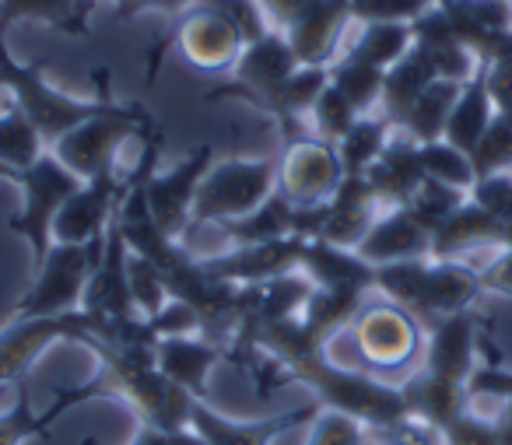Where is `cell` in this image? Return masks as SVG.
<instances>
[{
    "instance_id": "obj_36",
    "label": "cell",
    "mask_w": 512,
    "mask_h": 445,
    "mask_svg": "<svg viewBox=\"0 0 512 445\" xmlns=\"http://www.w3.org/2000/svg\"><path fill=\"white\" fill-rule=\"evenodd\" d=\"M414 46L411 22H369L362 25L355 43L344 50V57L372 64L379 71H390L400 57H407V50Z\"/></svg>"
},
{
    "instance_id": "obj_19",
    "label": "cell",
    "mask_w": 512,
    "mask_h": 445,
    "mask_svg": "<svg viewBox=\"0 0 512 445\" xmlns=\"http://www.w3.org/2000/svg\"><path fill=\"white\" fill-rule=\"evenodd\" d=\"M299 260H302V239L299 235H285V239L253 242V246H235L221 256H207L204 267L214 277H221V281L239 284V288H253V284L274 281V277L299 270Z\"/></svg>"
},
{
    "instance_id": "obj_57",
    "label": "cell",
    "mask_w": 512,
    "mask_h": 445,
    "mask_svg": "<svg viewBox=\"0 0 512 445\" xmlns=\"http://www.w3.org/2000/svg\"><path fill=\"white\" fill-rule=\"evenodd\" d=\"M172 445H207V442L197 435V431L186 428V431H176V435H172Z\"/></svg>"
},
{
    "instance_id": "obj_10",
    "label": "cell",
    "mask_w": 512,
    "mask_h": 445,
    "mask_svg": "<svg viewBox=\"0 0 512 445\" xmlns=\"http://www.w3.org/2000/svg\"><path fill=\"white\" fill-rule=\"evenodd\" d=\"M344 183V165L337 155V144L323 141L316 134H299L285 141L278 158V190L295 207L327 204Z\"/></svg>"
},
{
    "instance_id": "obj_23",
    "label": "cell",
    "mask_w": 512,
    "mask_h": 445,
    "mask_svg": "<svg viewBox=\"0 0 512 445\" xmlns=\"http://www.w3.org/2000/svg\"><path fill=\"white\" fill-rule=\"evenodd\" d=\"M365 179H369L379 207H404L428 179L425 165H421V144L397 130L383 148V155L369 165Z\"/></svg>"
},
{
    "instance_id": "obj_25",
    "label": "cell",
    "mask_w": 512,
    "mask_h": 445,
    "mask_svg": "<svg viewBox=\"0 0 512 445\" xmlns=\"http://www.w3.org/2000/svg\"><path fill=\"white\" fill-rule=\"evenodd\" d=\"M411 32H414V46L425 53L428 64L435 67L439 78L467 85V81L477 74V67H481V60L460 43V36L453 32V25H449V18L442 15L439 4L428 8L421 18H414Z\"/></svg>"
},
{
    "instance_id": "obj_40",
    "label": "cell",
    "mask_w": 512,
    "mask_h": 445,
    "mask_svg": "<svg viewBox=\"0 0 512 445\" xmlns=\"http://www.w3.org/2000/svg\"><path fill=\"white\" fill-rule=\"evenodd\" d=\"M421 165H425V176L435 183L456 186V190L470 193V186L477 183L474 162H470L467 151L453 148V144L442 137V141H428L421 144Z\"/></svg>"
},
{
    "instance_id": "obj_44",
    "label": "cell",
    "mask_w": 512,
    "mask_h": 445,
    "mask_svg": "<svg viewBox=\"0 0 512 445\" xmlns=\"http://www.w3.org/2000/svg\"><path fill=\"white\" fill-rule=\"evenodd\" d=\"M130 295H134V305L137 312H141L144 319L158 316V312L165 309V302H169V284H165L162 270L155 267L151 260H144V256L130 253Z\"/></svg>"
},
{
    "instance_id": "obj_48",
    "label": "cell",
    "mask_w": 512,
    "mask_h": 445,
    "mask_svg": "<svg viewBox=\"0 0 512 445\" xmlns=\"http://www.w3.org/2000/svg\"><path fill=\"white\" fill-rule=\"evenodd\" d=\"M442 438H446V445H502L498 421H488L474 410H463L453 424H446Z\"/></svg>"
},
{
    "instance_id": "obj_52",
    "label": "cell",
    "mask_w": 512,
    "mask_h": 445,
    "mask_svg": "<svg viewBox=\"0 0 512 445\" xmlns=\"http://www.w3.org/2000/svg\"><path fill=\"white\" fill-rule=\"evenodd\" d=\"M200 0H113V15L116 22H127L134 15H144V11H162V15H183Z\"/></svg>"
},
{
    "instance_id": "obj_29",
    "label": "cell",
    "mask_w": 512,
    "mask_h": 445,
    "mask_svg": "<svg viewBox=\"0 0 512 445\" xmlns=\"http://www.w3.org/2000/svg\"><path fill=\"white\" fill-rule=\"evenodd\" d=\"M95 396H106V389H102L99 379L85 382V386L64 389V393L53 400L50 410L36 414L29 393H22L4 414H0V445H22V442H29V438H46L50 435V424L57 421L60 414H67V410L78 407V403H85V400H95Z\"/></svg>"
},
{
    "instance_id": "obj_27",
    "label": "cell",
    "mask_w": 512,
    "mask_h": 445,
    "mask_svg": "<svg viewBox=\"0 0 512 445\" xmlns=\"http://www.w3.org/2000/svg\"><path fill=\"white\" fill-rule=\"evenodd\" d=\"M505 242V221L477 207L474 200H463L446 221L432 232V260H460L463 253L481 246H502Z\"/></svg>"
},
{
    "instance_id": "obj_1",
    "label": "cell",
    "mask_w": 512,
    "mask_h": 445,
    "mask_svg": "<svg viewBox=\"0 0 512 445\" xmlns=\"http://www.w3.org/2000/svg\"><path fill=\"white\" fill-rule=\"evenodd\" d=\"M278 368L285 372V382H306L327 410L358 417L372 431H386L400 417H407V403L397 382L337 365L327 358V347L302 344L288 351V358H281Z\"/></svg>"
},
{
    "instance_id": "obj_43",
    "label": "cell",
    "mask_w": 512,
    "mask_h": 445,
    "mask_svg": "<svg viewBox=\"0 0 512 445\" xmlns=\"http://www.w3.org/2000/svg\"><path fill=\"white\" fill-rule=\"evenodd\" d=\"M467 200V193L456 190V186H446V183H435V179H425V183L418 186V193H414L411 200H407V211L414 214V218L421 221V225L428 228V232H435V228L442 225V221L449 218V214L456 211V207Z\"/></svg>"
},
{
    "instance_id": "obj_11",
    "label": "cell",
    "mask_w": 512,
    "mask_h": 445,
    "mask_svg": "<svg viewBox=\"0 0 512 445\" xmlns=\"http://www.w3.org/2000/svg\"><path fill=\"white\" fill-rule=\"evenodd\" d=\"M88 333H92V316L85 309L67 316L11 319L8 330L0 333V386L22 382L53 344H67V340L81 344Z\"/></svg>"
},
{
    "instance_id": "obj_49",
    "label": "cell",
    "mask_w": 512,
    "mask_h": 445,
    "mask_svg": "<svg viewBox=\"0 0 512 445\" xmlns=\"http://www.w3.org/2000/svg\"><path fill=\"white\" fill-rule=\"evenodd\" d=\"M204 4L218 8L221 15L232 22L235 29L242 32L246 46L256 43V39H264L267 32H271V22H267V15L260 11V4H256V0H204Z\"/></svg>"
},
{
    "instance_id": "obj_28",
    "label": "cell",
    "mask_w": 512,
    "mask_h": 445,
    "mask_svg": "<svg viewBox=\"0 0 512 445\" xmlns=\"http://www.w3.org/2000/svg\"><path fill=\"white\" fill-rule=\"evenodd\" d=\"M397 386H400V393H404L407 414L435 424L439 431L446 428V424H453L463 410H470V389L463 386V382L439 379V375L425 372V368H414Z\"/></svg>"
},
{
    "instance_id": "obj_45",
    "label": "cell",
    "mask_w": 512,
    "mask_h": 445,
    "mask_svg": "<svg viewBox=\"0 0 512 445\" xmlns=\"http://www.w3.org/2000/svg\"><path fill=\"white\" fill-rule=\"evenodd\" d=\"M309 442L306 445H369V424H362L358 417L341 414V410H327L313 417L309 424Z\"/></svg>"
},
{
    "instance_id": "obj_5",
    "label": "cell",
    "mask_w": 512,
    "mask_h": 445,
    "mask_svg": "<svg viewBox=\"0 0 512 445\" xmlns=\"http://www.w3.org/2000/svg\"><path fill=\"white\" fill-rule=\"evenodd\" d=\"M278 190V158H221L200 179L193 197L190 232L246 218Z\"/></svg>"
},
{
    "instance_id": "obj_58",
    "label": "cell",
    "mask_w": 512,
    "mask_h": 445,
    "mask_svg": "<svg viewBox=\"0 0 512 445\" xmlns=\"http://www.w3.org/2000/svg\"><path fill=\"white\" fill-rule=\"evenodd\" d=\"M498 431H502V445H512V424L498 421Z\"/></svg>"
},
{
    "instance_id": "obj_46",
    "label": "cell",
    "mask_w": 512,
    "mask_h": 445,
    "mask_svg": "<svg viewBox=\"0 0 512 445\" xmlns=\"http://www.w3.org/2000/svg\"><path fill=\"white\" fill-rule=\"evenodd\" d=\"M442 0H351V18L369 22H414Z\"/></svg>"
},
{
    "instance_id": "obj_20",
    "label": "cell",
    "mask_w": 512,
    "mask_h": 445,
    "mask_svg": "<svg viewBox=\"0 0 512 445\" xmlns=\"http://www.w3.org/2000/svg\"><path fill=\"white\" fill-rule=\"evenodd\" d=\"M425 340V358H421V368L439 379L449 382H463L474 375V358H477V319L467 312H453L446 319H435Z\"/></svg>"
},
{
    "instance_id": "obj_38",
    "label": "cell",
    "mask_w": 512,
    "mask_h": 445,
    "mask_svg": "<svg viewBox=\"0 0 512 445\" xmlns=\"http://www.w3.org/2000/svg\"><path fill=\"white\" fill-rule=\"evenodd\" d=\"M393 137V123L379 113H369L337 141V155H341L344 176H365L369 165L383 155V148Z\"/></svg>"
},
{
    "instance_id": "obj_17",
    "label": "cell",
    "mask_w": 512,
    "mask_h": 445,
    "mask_svg": "<svg viewBox=\"0 0 512 445\" xmlns=\"http://www.w3.org/2000/svg\"><path fill=\"white\" fill-rule=\"evenodd\" d=\"M123 190H127V179H120V172H102L95 179H85L71 193V200L60 207L57 221H53V242L88 246L99 235H106L113 214L120 211Z\"/></svg>"
},
{
    "instance_id": "obj_8",
    "label": "cell",
    "mask_w": 512,
    "mask_h": 445,
    "mask_svg": "<svg viewBox=\"0 0 512 445\" xmlns=\"http://www.w3.org/2000/svg\"><path fill=\"white\" fill-rule=\"evenodd\" d=\"M85 179H78L53 151H46L36 165L18 172V186H22V211L8 221V228L18 239L29 242L32 249V267L46 260L53 246V221H57L60 207L71 200V193Z\"/></svg>"
},
{
    "instance_id": "obj_59",
    "label": "cell",
    "mask_w": 512,
    "mask_h": 445,
    "mask_svg": "<svg viewBox=\"0 0 512 445\" xmlns=\"http://www.w3.org/2000/svg\"><path fill=\"white\" fill-rule=\"evenodd\" d=\"M505 407H502V417H498V421H505V424H512V400H502Z\"/></svg>"
},
{
    "instance_id": "obj_30",
    "label": "cell",
    "mask_w": 512,
    "mask_h": 445,
    "mask_svg": "<svg viewBox=\"0 0 512 445\" xmlns=\"http://www.w3.org/2000/svg\"><path fill=\"white\" fill-rule=\"evenodd\" d=\"M435 78H439V74L428 64V57L418 46H411L407 57H400L397 64L386 71L383 95H379V116H386V120L393 123V130H400L404 116L411 113V106L421 99V92H425Z\"/></svg>"
},
{
    "instance_id": "obj_18",
    "label": "cell",
    "mask_w": 512,
    "mask_h": 445,
    "mask_svg": "<svg viewBox=\"0 0 512 445\" xmlns=\"http://www.w3.org/2000/svg\"><path fill=\"white\" fill-rule=\"evenodd\" d=\"M130 246L120 232V221H109L106 228V239H102L99 249V260L92 267V277H88V288H85V302L81 309L95 319H130V316H141L134 305V295H130Z\"/></svg>"
},
{
    "instance_id": "obj_33",
    "label": "cell",
    "mask_w": 512,
    "mask_h": 445,
    "mask_svg": "<svg viewBox=\"0 0 512 445\" xmlns=\"http://www.w3.org/2000/svg\"><path fill=\"white\" fill-rule=\"evenodd\" d=\"M491 116H495V106H491V95H488V78H484V64L477 67L474 78L463 85L460 99H456L453 113H449L446 123V141L460 151H474L477 141L484 137L488 130Z\"/></svg>"
},
{
    "instance_id": "obj_13",
    "label": "cell",
    "mask_w": 512,
    "mask_h": 445,
    "mask_svg": "<svg viewBox=\"0 0 512 445\" xmlns=\"http://www.w3.org/2000/svg\"><path fill=\"white\" fill-rule=\"evenodd\" d=\"M211 165H214V144H197L179 165H172L169 172H155V176L148 179L144 200H148V211L162 235L179 239V242L186 239V232H190L193 197H197L200 179L207 176Z\"/></svg>"
},
{
    "instance_id": "obj_12",
    "label": "cell",
    "mask_w": 512,
    "mask_h": 445,
    "mask_svg": "<svg viewBox=\"0 0 512 445\" xmlns=\"http://www.w3.org/2000/svg\"><path fill=\"white\" fill-rule=\"evenodd\" d=\"M302 67V60L295 57L292 43L281 36L278 29H271L264 39H256L242 50V57L232 67V81L218 85L214 92H207V102L214 99H239L246 106H260L267 95L278 85H285L295 71Z\"/></svg>"
},
{
    "instance_id": "obj_34",
    "label": "cell",
    "mask_w": 512,
    "mask_h": 445,
    "mask_svg": "<svg viewBox=\"0 0 512 445\" xmlns=\"http://www.w3.org/2000/svg\"><path fill=\"white\" fill-rule=\"evenodd\" d=\"M460 92H463L460 81L435 78L432 85L421 92V99L411 106V113L404 116V123H400V134H407L411 141H418V144L442 141V137H446L449 113H453Z\"/></svg>"
},
{
    "instance_id": "obj_35",
    "label": "cell",
    "mask_w": 512,
    "mask_h": 445,
    "mask_svg": "<svg viewBox=\"0 0 512 445\" xmlns=\"http://www.w3.org/2000/svg\"><path fill=\"white\" fill-rule=\"evenodd\" d=\"M235 246H253V242H271L295 235V204L281 190H274L264 204L249 211L246 218H235L218 225Z\"/></svg>"
},
{
    "instance_id": "obj_3",
    "label": "cell",
    "mask_w": 512,
    "mask_h": 445,
    "mask_svg": "<svg viewBox=\"0 0 512 445\" xmlns=\"http://www.w3.org/2000/svg\"><path fill=\"white\" fill-rule=\"evenodd\" d=\"M376 291L390 302L404 305L421 326H432L435 319H446L453 312H467L474 298L484 291L477 270L460 260H404L376 267Z\"/></svg>"
},
{
    "instance_id": "obj_6",
    "label": "cell",
    "mask_w": 512,
    "mask_h": 445,
    "mask_svg": "<svg viewBox=\"0 0 512 445\" xmlns=\"http://www.w3.org/2000/svg\"><path fill=\"white\" fill-rule=\"evenodd\" d=\"M0 74H4V85H8L15 106L36 123V130L46 137V144H57L67 130L81 127L92 116L106 113L109 106H116L113 99H74V95L53 88L43 78L36 64H22V60L11 57L8 39H0Z\"/></svg>"
},
{
    "instance_id": "obj_37",
    "label": "cell",
    "mask_w": 512,
    "mask_h": 445,
    "mask_svg": "<svg viewBox=\"0 0 512 445\" xmlns=\"http://www.w3.org/2000/svg\"><path fill=\"white\" fill-rule=\"evenodd\" d=\"M50 151L46 137L36 130V123L11 102L8 109H0V165L18 172H25L29 165H36L39 158Z\"/></svg>"
},
{
    "instance_id": "obj_16",
    "label": "cell",
    "mask_w": 512,
    "mask_h": 445,
    "mask_svg": "<svg viewBox=\"0 0 512 445\" xmlns=\"http://www.w3.org/2000/svg\"><path fill=\"white\" fill-rule=\"evenodd\" d=\"M351 22V0H299L281 36L292 43L295 57L309 67H330L341 50L344 29Z\"/></svg>"
},
{
    "instance_id": "obj_41",
    "label": "cell",
    "mask_w": 512,
    "mask_h": 445,
    "mask_svg": "<svg viewBox=\"0 0 512 445\" xmlns=\"http://www.w3.org/2000/svg\"><path fill=\"white\" fill-rule=\"evenodd\" d=\"M470 162H474L477 179L512 169V113L491 116L484 137L477 141V148L470 151Z\"/></svg>"
},
{
    "instance_id": "obj_62",
    "label": "cell",
    "mask_w": 512,
    "mask_h": 445,
    "mask_svg": "<svg viewBox=\"0 0 512 445\" xmlns=\"http://www.w3.org/2000/svg\"><path fill=\"white\" fill-rule=\"evenodd\" d=\"M379 445H383V442H379Z\"/></svg>"
},
{
    "instance_id": "obj_53",
    "label": "cell",
    "mask_w": 512,
    "mask_h": 445,
    "mask_svg": "<svg viewBox=\"0 0 512 445\" xmlns=\"http://www.w3.org/2000/svg\"><path fill=\"white\" fill-rule=\"evenodd\" d=\"M484 78L495 113H512V64H484Z\"/></svg>"
},
{
    "instance_id": "obj_56",
    "label": "cell",
    "mask_w": 512,
    "mask_h": 445,
    "mask_svg": "<svg viewBox=\"0 0 512 445\" xmlns=\"http://www.w3.org/2000/svg\"><path fill=\"white\" fill-rule=\"evenodd\" d=\"M81 445H99V438H81ZM130 445H172V435H165V431H155V428H141V435L134 438Z\"/></svg>"
},
{
    "instance_id": "obj_55",
    "label": "cell",
    "mask_w": 512,
    "mask_h": 445,
    "mask_svg": "<svg viewBox=\"0 0 512 445\" xmlns=\"http://www.w3.org/2000/svg\"><path fill=\"white\" fill-rule=\"evenodd\" d=\"M256 4H260V11L267 15L271 29L281 32V25L292 18V11H295V4H299V0H256Z\"/></svg>"
},
{
    "instance_id": "obj_54",
    "label": "cell",
    "mask_w": 512,
    "mask_h": 445,
    "mask_svg": "<svg viewBox=\"0 0 512 445\" xmlns=\"http://www.w3.org/2000/svg\"><path fill=\"white\" fill-rule=\"evenodd\" d=\"M484 288L488 291H498V295H512V249L505 256H498L488 270L481 274Z\"/></svg>"
},
{
    "instance_id": "obj_2",
    "label": "cell",
    "mask_w": 512,
    "mask_h": 445,
    "mask_svg": "<svg viewBox=\"0 0 512 445\" xmlns=\"http://www.w3.org/2000/svg\"><path fill=\"white\" fill-rule=\"evenodd\" d=\"M85 347L99 358V375L95 379L102 382L106 396H123L141 414L144 428L165 431V435L190 428V410L197 396L186 393L169 375L158 372L155 351L109 347L99 344V340H88Z\"/></svg>"
},
{
    "instance_id": "obj_9",
    "label": "cell",
    "mask_w": 512,
    "mask_h": 445,
    "mask_svg": "<svg viewBox=\"0 0 512 445\" xmlns=\"http://www.w3.org/2000/svg\"><path fill=\"white\" fill-rule=\"evenodd\" d=\"M151 123V116L144 113V106H109L106 113L92 116L81 127L67 130L57 144L53 155L67 165L78 179H95L102 172H116V158H120L123 144L130 137H141L144 127Z\"/></svg>"
},
{
    "instance_id": "obj_61",
    "label": "cell",
    "mask_w": 512,
    "mask_h": 445,
    "mask_svg": "<svg viewBox=\"0 0 512 445\" xmlns=\"http://www.w3.org/2000/svg\"><path fill=\"white\" fill-rule=\"evenodd\" d=\"M0 92H8V85H4V74H0Z\"/></svg>"
},
{
    "instance_id": "obj_7",
    "label": "cell",
    "mask_w": 512,
    "mask_h": 445,
    "mask_svg": "<svg viewBox=\"0 0 512 445\" xmlns=\"http://www.w3.org/2000/svg\"><path fill=\"white\" fill-rule=\"evenodd\" d=\"M102 239H106V235H99V239L88 242V246L53 242L46 260L36 267L32 288L18 298L11 316L36 319V316H67V312H78L81 302H85L92 267H95V260H99Z\"/></svg>"
},
{
    "instance_id": "obj_31",
    "label": "cell",
    "mask_w": 512,
    "mask_h": 445,
    "mask_svg": "<svg viewBox=\"0 0 512 445\" xmlns=\"http://www.w3.org/2000/svg\"><path fill=\"white\" fill-rule=\"evenodd\" d=\"M92 0H0V39H8L11 25L39 22L67 36H88Z\"/></svg>"
},
{
    "instance_id": "obj_4",
    "label": "cell",
    "mask_w": 512,
    "mask_h": 445,
    "mask_svg": "<svg viewBox=\"0 0 512 445\" xmlns=\"http://www.w3.org/2000/svg\"><path fill=\"white\" fill-rule=\"evenodd\" d=\"M348 330L355 337L365 372L379 375L386 382H390V375L407 379L414 365L425 358V326H421V319L411 316L404 305L390 302V298L365 302Z\"/></svg>"
},
{
    "instance_id": "obj_32",
    "label": "cell",
    "mask_w": 512,
    "mask_h": 445,
    "mask_svg": "<svg viewBox=\"0 0 512 445\" xmlns=\"http://www.w3.org/2000/svg\"><path fill=\"white\" fill-rule=\"evenodd\" d=\"M365 295L369 291H358V288H313L299 323L306 326L309 337L327 347L337 333L355 323V316L365 305Z\"/></svg>"
},
{
    "instance_id": "obj_42",
    "label": "cell",
    "mask_w": 512,
    "mask_h": 445,
    "mask_svg": "<svg viewBox=\"0 0 512 445\" xmlns=\"http://www.w3.org/2000/svg\"><path fill=\"white\" fill-rule=\"evenodd\" d=\"M309 120H313V134L323 137V141L337 144L344 134H348L351 127H355L358 120H362V113H358L355 106H351L348 99H344L341 92H337L334 85L323 88V95L316 99L313 113H309Z\"/></svg>"
},
{
    "instance_id": "obj_60",
    "label": "cell",
    "mask_w": 512,
    "mask_h": 445,
    "mask_svg": "<svg viewBox=\"0 0 512 445\" xmlns=\"http://www.w3.org/2000/svg\"><path fill=\"white\" fill-rule=\"evenodd\" d=\"M0 179H11V183H18V176L11 169H4V165H0Z\"/></svg>"
},
{
    "instance_id": "obj_22",
    "label": "cell",
    "mask_w": 512,
    "mask_h": 445,
    "mask_svg": "<svg viewBox=\"0 0 512 445\" xmlns=\"http://www.w3.org/2000/svg\"><path fill=\"white\" fill-rule=\"evenodd\" d=\"M228 358V351L218 340L204 333H186V337H162L155 347V365L162 375H169L176 386L193 393L197 400H207V379Z\"/></svg>"
},
{
    "instance_id": "obj_39",
    "label": "cell",
    "mask_w": 512,
    "mask_h": 445,
    "mask_svg": "<svg viewBox=\"0 0 512 445\" xmlns=\"http://www.w3.org/2000/svg\"><path fill=\"white\" fill-rule=\"evenodd\" d=\"M383 81H386V71H379V67H372V64H362V60H351V57H344V53L330 64V85H334L362 116L379 109Z\"/></svg>"
},
{
    "instance_id": "obj_21",
    "label": "cell",
    "mask_w": 512,
    "mask_h": 445,
    "mask_svg": "<svg viewBox=\"0 0 512 445\" xmlns=\"http://www.w3.org/2000/svg\"><path fill=\"white\" fill-rule=\"evenodd\" d=\"M358 256L369 260L372 267L425 260V256H432V232H428L407 207H386V211L372 221L369 235H365L362 246H358Z\"/></svg>"
},
{
    "instance_id": "obj_24",
    "label": "cell",
    "mask_w": 512,
    "mask_h": 445,
    "mask_svg": "<svg viewBox=\"0 0 512 445\" xmlns=\"http://www.w3.org/2000/svg\"><path fill=\"white\" fill-rule=\"evenodd\" d=\"M376 218H379V200L372 193L369 179L344 176L337 193L327 200V218H323L320 239L344 249H358Z\"/></svg>"
},
{
    "instance_id": "obj_47",
    "label": "cell",
    "mask_w": 512,
    "mask_h": 445,
    "mask_svg": "<svg viewBox=\"0 0 512 445\" xmlns=\"http://www.w3.org/2000/svg\"><path fill=\"white\" fill-rule=\"evenodd\" d=\"M470 200L477 207H484L488 214H495L498 221L512 225V176L509 172H495V176H481L470 186Z\"/></svg>"
},
{
    "instance_id": "obj_14",
    "label": "cell",
    "mask_w": 512,
    "mask_h": 445,
    "mask_svg": "<svg viewBox=\"0 0 512 445\" xmlns=\"http://www.w3.org/2000/svg\"><path fill=\"white\" fill-rule=\"evenodd\" d=\"M176 46L193 71L221 74L235 67V60L246 50V39L218 8L200 0V4H193L190 11L179 15Z\"/></svg>"
},
{
    "instance_id": "obj_51",
    "label": "cell",
    "mask_w": 512,
    "mask_h": 445,
    "mask_svg": "<svg viewBox=\"0 0 512 445\" xmlns=\"http://www.w3.org/2000/svg\"><path fill=\"white\" fill-rule=\"evenodd\" d=\"M470 400H481V396H491V400H512V372L498 365H484L474 368V375L467 379Z\"/></svg>"
},
{
    "instance_id": "obj_50",
    "label": "cell",
    "mask_w": 512,
    "mask_h": 445,
    "mask_svg": "<svg viewBox=\"0 0 512 445\" xmlns=\"http://www.w3.org/2000/svg\"><path fill=\"white\" fill-rule=\"evenodd\" d=\"M383 445H446V438H442V431L435 424L407 414L383 431Z\"/></svg>"
},
{
    "instance_id": "obj_15",
    "label": "cell",
    "mask_w": 512,
    "mask_h": 445,
    "mask_svg": "<svg viewBox=\"0 0 512 445\" xmlns=\"http://www.w3.org/2000/svg\"><path fill=\"white\" fill-rule=\"evenodd\" d=\"M323 410L320 400L302 403V407L281 410L271 417H256V421H235L211 407L207 400H193L190 410V431H197L207 445H271L274 438H281L292 428H306L313 424V417Z\"/></svg>"
},
{
    "instance_id": "obj_26",
    "label": "cell",
    "mask_w": 512,
    "mask_h": 445,
    "mask_svg": "<svg viewBox=\"0 0 512 445\" xmlns=\"http://www.w3.org/2000/svg\"><path fill=\"white\" fill-rule=\"evenodd\" d=\"M299 270L316 288H358L376 291V267L358 256V249H344L323 239H302Z\"/></svg>"
}]
</instances>
